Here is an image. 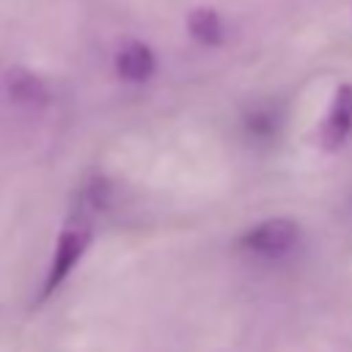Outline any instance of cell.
Returning <instances> with one entry per match:
<instances>
[{
	"label": "cell",
	"mask_w": 352,
	"mask_h": 352,
	"mask_svg": "<svg viewBox=\"0 0 352 352\" xmlns=\"http://www.w3.org/2000/svg\"><path fill=\"white\" fill-rule=\"evenodd\" d=\"M297 239H300V226L292 217H270L248 228L239 236V248L261 258H280L297 245Z\"/></svg>",
	"instance_id": "2"
},
{
	"label": "cell",
	"mask_w": 352,
	"mask_h": 352,
	"mask_svg": "<svg viewBox=\"0 0 352 352\" xmlns=\"http://www.w3.org/2000/svg\"><path fill=\"white\" fill-rule=\"evenodd\" d=\"M187 30L198 44L206 47H217L223 41V22L212 8H192L187 16Z\"/></svg>",
	"instance_id": "6"
},
{
	"label": "cell",
	"mask_w": 352,
	"mask_h": 352,
	"mask_svg": "<svg viewBox=\"0 0 352 352\" xmlns=\"http://www.w3.org/2000/svg\"><path fill=\"white\" fill-rule=\"evenodd\" d=\"M116 72L124 80H129V82H140V80L151 77V72H154V55H151V50L146 44H140V41H129L116 55Z\"/></svg>",
	"instance_id": "5"
},
{
	"label": "cell",
	"mask_w": 352,
	"mask_h": 352,
	"mask_svg": "<svg viewBox=\"0 0 352 352\" xmlns=\"http://www.w3.org/2000/svg\"><path fill=\"white\" fill-rule=\"evenodd\" d=\"M6 91H8L11 102H16L22 107H41L50 99L44 80L38 74H33L30 69H22V66H14L6 72Z\"/></svg>",
	"instance_id": "4"
},
{
	"label": "cell",
	"mask_w": 352,
	"mask_h": 352,
	"mask_svg": "<svg viewBox=\"0 0 352 352\" xmlns=\"http://www.w3.org/2000/svg\"><path fill=\"white\" fill-rule=\"evenodd\" d=\"M352 132V85L344 82L336 88V96L330 102V110L324 116V121L316 129V143L324 151H336L344 146V140Z\"/></svg>",
	"instance_id": "3"
},
{
	"label": "cell",
	"mask_w": 352,
	"mask_h": 352,
	"mask_svg": "<svg viewBox=\"0 0 352 352\" xmlns=\"http://www.w3.org/2000/svg\"><path fill=\"white\" fill-rule=\"evenodd\" d=\"M91 236H94V226H91L88 214H74V217L66 220V226L60 228V236L55 242V253H52L47 278H44V292H41L44 297H50L72 275V270L85 256V250L91 245Z\"/></svg>",
	"instance_id": "1"
}]
</instances>
